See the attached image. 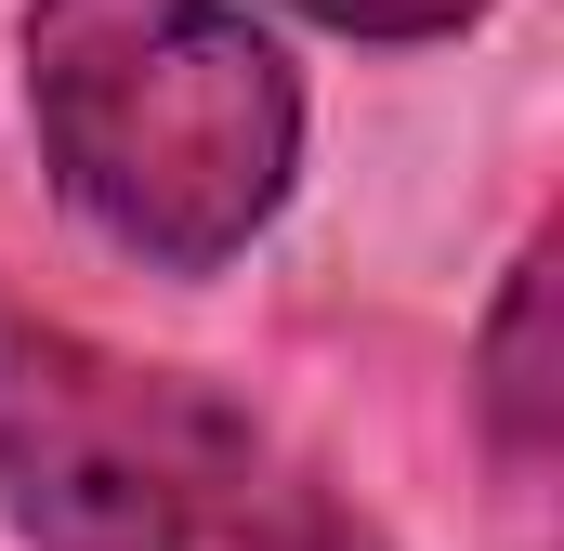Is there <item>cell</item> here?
Instances as JSON below:
<instances>
[{"mask_svg": "<svg viewBox=\"0 0 564 551\" xmlns=\"http://www.w3.org/2000/svg\"><path fill=\"white\" fill-rule=\"evenodd\" d=\"M473 420L499 446V486L539 499L552 486V433H564V395H552V250H512V276H499V315L473 342Z\"/></svg>", "mask_w": 564, "mask_h": 551, "instance_id": "obj_3", "label": "cell"}, {"mask_svg": "<svg viewBox=\"0 0 564 551\" xmlns=\"http://www.w3.org/2000/svg\"><path fill=\"white\" fill-rule=\"evenodd\" d=\"M26 132L53 197L144 276H224L302 184V66L250 0H26Z\"/></svg>", "mask_w": 564, "mask_h": 551, "instance_id": "obj_1", "label": "cell"}, {"mask_svg": "<svg viewBox=\"0 0 564 551\" xmlns=\"http://www.w3.org/2000/svg\"><path fill=\"white\" fill-rule=\"evenodd\" d=\"M0 512L26 551H394L263 408L0 276Z\"/></svg>", "mask_w": 564, "mask_h": 551, "instance_id": "obj_2", "label": "cell"}, {"mask_svg": "<svg viewBox=\"0 0 564 551\" xmlns=\"http://www.w3.org/2000/svg\"><path fill=\"white\" fill-rule=\"evenodd\" d=\"M302 26H328V40H459V26H486L499 0H276Z\"/></svg>", "mask_w": 564, "mask_h": 551, "instance_id": "obj_4", "label": "cell"}]
</instances>
